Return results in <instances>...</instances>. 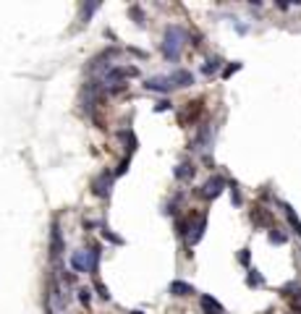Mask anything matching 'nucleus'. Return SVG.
Returning a JSON list of instances; mask_svg holds the SVG:
<instances>
[{
    "label": "nucleus",
    "mask_w": 301,
    "mask_h": 314,
    "mask_svg": "<svg viewBox=\"0 0 301 314\" xmlns=\"http://www.w3.org/2000/svg\"><path fill=\"white\" fill-rule=\"evenodd\" d=\"M129 162H131V157H123L121 165H118V170H115V176H123V173L129 170Z\"/></svg>",
    "instance_id": "nucleus-22"
},
{
    "label": "nucleus",
    "mask_w": 301,
    "mask_h": 314,
    "mask_svg": "<svg viewBox=\"0 0 301 314\" xmlns=\"http://www.w3.org/2000/svg\"><path fill=\"white\" fill-rule=\"evenodd\" d=\"M79 301H82V304H84V306H89V301H92V290L82 288V290H79Z\"/></svg>",
    "instance_id": "nucleus-20"
},
{
    "label": "nucleus",
    "mask_w": 301,
    "mask_h": 314,
    "mask_svg": "<svg viewBox=\"0 0 301 314\" xmlns=\"http://www.w3.org/2000/svg\"><path fill=\"white\" fill-rule=\"evenodd\" d=\"M223 189H225V178H223V176H212L210 181L202 186L199 194L204 196V199H217V196L223 194Z\"/></svg>",
    "instance_id": "nucleus-2"
},
{
    "label": "nucleus",
    "mask_w": 301,
    "mask_h": 314,
    "mask_svg": "<svg viewBox=\"0 0 301 314\" xmlns=\"http://www.w3.org/2000/svg\"><path fill=\"white\" fill-rule=\"evenodd\" d=\"M199 306H202V314H225L223 304H220V301H215L212 296H207V293L199 298Z\"/></svg>",
    "instance_id": "nucleus-6"
},
{
    "label": "nucleus",
    "mask_w": 301,
    "mask_h": 314,
    "mask_svg": "<svg viewBox=\"0 0 301 314\" xmlns=\"http://www.w3.org/2000/svg\"><path fill=\"white\" fill-rule=\"evenodd\" d=\"M210 139H212V129L210 126H202L199 136H196V142H194V149H207L210 147Z\"/></svg>",
    "instance_id": "nucleus-10"
},
{
    "label": "nucleus",
    "mask_w": 301,
    "mask_h": 314,
    "mask_svg": "<svg viewBox=\"0 0 301 314\" xmlns=\"http://www.w3.org/2000/svg\"><path fill=\"white\" fill-rule=\"evenodd\" d=\"M183 40H186V32H183L181 27H168L165 29V42H163V53L168 61H178V55L183 50Z\"/></svg>",
    "instance_id": "nucleus-1"
},
{
    "label": "nucleus",
    "mask_w": 301,
    "mask_h": 314,
    "mask_svg": "<svg viewBox=\"0 0 301 314\" xmlns=\"http://www.w3.org/2000/svg\"><path fill=\"white\" fill-rule=\"evenodd\" d=\"M102 238L110 241V243H115V246H121V243H123V238H121V236H115L113 230H108V228H102Z\"/></svg>",
    "instance_id": "nucleus-18"
},
{
    "label": "nucleus",
    "mask_w": 301,
    "mask_h": 314,
    "mask_svg": "<svg viewBox=\"0 0 301 314\" xmlns=\"http://www.w3.org/2000/svg\"><path fill=\"white\" fill-rule=\"evenodd\" d=\"M293 311H301V290L293 296Z\"/></svg>",
    "instance_id": "nucleus-27"
},
{
    "label": "nucleus",
    "mask_w": 301,
    "mask_h": 314,
    "mask_svg": "<svg viewBox=\"0 0 301 314\" xmlns=\"http://www.w3.org/2000/svg\"><path fill=\"white\" fill-rule=\"evenodd\" d=\"M204 228H207V217L202 215V217H196V223L189 228V230H194V233L189 236V243L194 246V243H199L202 241V236H204Z\"/></svg>",
    "instance_id": "nucleus-8"
},
{
    "label": "nucleus",
    "mask_w": 301,
    "mask_h": 314,
    "mask_svg": "<svg viewBox=\"0 0 301 314\" xmlns=\"http://www.w3.org/2000/svg\"><path fill=\"white\" fill-rule=\"evenodd\" d=\"M110 186H113V176H110L108 170H102L100 176L92 181V191H95L97 196H108L110 194Z\"/></svg>",
    "instance_id": "nucleus-3"
},
{
    "label": "nucleus",
    "mask_w": 301,
    "mask_h": 314,
    "mask_svg": "<svg viewBox=\"0 0 301 314\" xmlns=\"http://www.w3.org/2000/svg\"><path fill=\"white\" fill-rule=\"evenodd\" d=\"M170 293H173V296H191V293H194V285L183 283V280H173V283H170Z\"/></svg>",
    "instance_id": "nucleus-12"
},
{
    "label": "nucleus",
    "mask_w": 301,
    "mask_h": 314,
    "mask_svg": "<svg viewBox=\"0 0 301 314\" xmlns=\"http://www.w3.org/2000/svg\"><path fill=\"white\" fill-rule=\"evenodd\" d=\"M95 288H97V293H100L102 298H105V301H110V290H108L105 285H102L100 280H95Z\"/></svg>",
    "instance_id": "nucleus-21"
},
{
    "label": "nucleus",
    "mask_w": 301,
    "mask_h": 314,
    "mask_svg": "<svg viewBox=\"0 0 301 314\" xmlns=\"http://www.w3.org/2000/svg\"><path fill=\"white\" fill-rule=\"evenodd\" d=\"M220 66H223V61H220V58H210V61L202 66V74H204V76H212V74L220 71Z\"/></svg>",
    "instance_id": "nucleus-14"
},
{
    "label": "nucleus",
    "mask_w": 301,
    "mask_h": 314,
    "mask_svg": "<svg viewBox=\"0 0 301 314\" xmlns=\"http://www.w3.org/2000/svg\"><path fill=\"white\" fill-rule=\"evenodd\" d=\"M249 257H251L249 249H241V251H238V262H241V264H249Z\"/></svg>",
    "instance_id": "nucleus-24"
},
{
    "label": "nucleus",
    "mask_w": 301,
    "mask_h": 314,
    "mask_svg": "<svg viewBox=\"0 0 301 314\" xmlns=\"http://www.w3.org/2000/svg\"><path fill=\"white\" fill-rule=\"evenodd\" d=\"M267 238H270V243H277V246H280V243H285V241H288V236L283 233V230H277V228H270Z\"/></svg>",
    "instance_id": "nucleus-16"
},
{
    "label": "nucleus",
    "mask_w": 301,
    "mask_h": 314,
    "mask_svg": "<svg viewBox=\"0 0 301 314\" xmlns=\"http://www.w3.org/2000/svg\"><path fill=\"white\" fill-rule=\"evenodd\" d=\"M283 212H285V217H288V223H291V228L301 236V220H298V215L293 212V207H291V204H283Z\"/></svg>",
    "instance_id": "nucleus-13"
},
{
    "label": "nucleus",
    "mask_w": 301,
    "mask_h": 314,
    "mask_svg": "<svg viewBox=\"0 0 301 314\" xmlns=\"http://www.w3.org/2000/svg\"><path fill=\"white\" fill-rule=\"evenodd\" d=\"M194 173H196V168L191 165V162H181V165L173 170V176H176L178 181H189V178H194Z\"/></svg>",
    "instance_id": "nucleus-11"
},
{
    "label": "nucleus",
    "mask_w": 301,
    "mask_h": 314,
    "mask_svg": "<svg viewBox=\"0 0 301 314\" xmlns=\"http://www.w3.org/2000/svg\"><path fill=\"white\" fill-rule=\"evenodd\" d=\"M168 79H170L173 87H191V84H194V74L186 71V68H176V71H173Z\"/></svg>",
    "instance_id": "nucleus-4"
},
{
    "label": "nucleus",
    "mask_w": 301,
    "mask_h": 314,
    "mask_svg": "<svg viewBox=\"0 0 301 314\" xmlns=\"http://www.w3.org/2000/svg\"><path fill=\"white\" fill-rule=\"evenodd\" d=\"M230 202H233L236 207L241 204V194H238V186L236 183H230Z\"/></svg>",
    "instance_id": "nucleus-19"
},
{
    "label": "nucleus",
    "mask_w": 301,
    "mask_h": 314,
    "mask_svg": "<svg viewBox=\"0 0 301 314\" xmlns=\"http://www.w3.org/2000/svg\"><path fill=\"white\" fill-rule=\"evenodd\" d=\"M131 76H139V68L136 66H123V68H110L108 71V81H118V79H131Z\"/></svg>",
    "instance_id": "nucleus-5"
},
{
    "label": "nucleus",
    "mask_w": 301,
    "mask_h": 314,
    "mask_svg": "<svg viewBox=\"0 0 301 314\" xmlns=\"http://www.w3.org/2000/svg\"><path fill=\"white\" fill-rule=\"evenodd\" d=\"M238 68H241V63H230V66L225 68V71H223V79H228V76H233V74L238 71Z\"/></svg>",
    "instance_id": "nucleus-23"
},
{
    "label": "nucleus",
    "mask_w": 301,
    "mask_h": 314,
    "mask_svg": "<svg viewBox=\"0 0 301 314\" xmlns=\"http://www.w3.org/2000/svg\"><path fill=\"white\" fill-rule=\"evenodd\" d=\"M131 314H142V311H131Z\"/></svg>",
    "instance_id": "nucleus-28"
},
{
    "label": "nucleus",
    "mask_w": 301,
    "mask_h": 314,
    "mask_svg": "<svg viewBox=\"0 0 301 314\" xmlns=\"http://www.w3.org/2000/svg\"><path fill=\"white\" fill-rule=\"evenodd\" d=\"M118 136L126 142V149H129V152H134V149H136V139H134V134H131V131H121Z\"/></svg>",
    "instance_id": "nucleus-17"
},
{
    "label": "nucleus",
    "mask_w": 301,
    "mask_h": 314,
    "mask_svg": "<svg viewBox=\"0 0 301 314\" xmlns=\"http://www.w3.org/2000/svg\"><path fill=\"white\" fill-rule=\"evenodd\" d=\"M246 285H251V288H259V285H264V277H262L257 270H249V275H246Z\"/></svg>",
    "instance_id": "nucleus-15"
},
{
    "label": "nucleus",
    "mask_w": 301,
    "mask_h": 314,
    "mask_svg": "<svg viewBox=\"0 0 301 314\" xmlns=\"http://www.w3.org/2000/svg\"><path fill=\"white\" fill-rule=\"evenodd\" d=\"M155 110H157V113H163V110H170V102H168V100H160V102L155 105Z\"/></svg>",
    "instance_id": "nucleus-26"
},
{
    "label": "nucleus",
    "mask_w": 301,
    "mask_h": 314,
    "mask_svg": "<svg viewBox=\"0 0 301 314\" xmlns=\"http://www.w3.org/2000/svg\"><path fill=\"white\" fill-rule=\"evenodd\" d=\"M149 92H170L173 84H170V79L168 76H152V79H147V84H144Z\"/></svg>",
    "instance_id": "nucleus-7"
},
{
    "label": "nucleus",
    "mask_w": 301,
    "mask_h": 314,
    "mask_svg": "<svg viewBox=\"0 0 301 314\" xmlns=\"http://www.w3.org/2000/svg\"><path fill=\"white\" fill-rule=\"evenodd\" d=\"M131 16H134V19H136V24H144V16H142V11H139V8H136V6H134V8H131Z\"/></svg>",
    "instance_id": "nucleus-25"
},
{
    "label": "nucleus",
    "mask_w": 301,
    "mask_h": 314,
    "mask_svg": "<svg viewBox=\"0 0 301 314\" xmlns=\"http://www.w3.org/2000/svg\"><path fill=\"white\" fill-rule=\"evenodd\" d=\"M61 251H63L61 228H58V223H53V236H50V254H53V257H61Z\"/></svg>",
    "instance_id": "nucleus-9"
}]
</instances>
